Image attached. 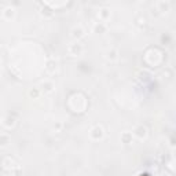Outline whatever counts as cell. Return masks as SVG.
I'll list each match as a JSON object with an SVG mask.
<instances>
[{"label":"cell","instance_id":"cell-1","mask_svg":"<svg viewBox=\"0 0 176 176\" xmlns=\"http://www.w3.org/2000/svg\"><path fill=\"white\" fill-rule=\"evenodd\" d=\"M91 138L95 139V140H99V139L103 138V128L99 125L94 127L92 129H91Z\"/></svg>","mask_w":176,"mask_h":176},{"label":"cell","instance_id":"cell-2","mask_svg":"<svg viewBox=\"0 0 176 176\" xmlns=\"http://www.w3.org/2000/svg\"><path fill=\"white\" fill-rule=\"evenodd\" d=\"M3 17L6 19H13L14 17H15V10H14V7H11V6L6 7V8L3 10Z\"/></svg>","mask_w":176,"mask_h":176},{"label":"cell","instance_id":"cell-3","mask_svg":"<svg viewBox=\"0 0 176 176\" xmlns=\"http://www.w3.org/2000/svg\"><path fill=\"white\" fill-rule=\"evenodd\" d=\"M69 51H70V54H72V55H80V54H81V51H83L81 44L80 43L72 44V45H70V48H69Z\"/></svg>","mask_w":176,"mask_h":176},{"label":"cell","instance_id":"cell-4","mask_svg":"<svg viewBox=\"0 0 176 176\" xmlns=\"http://www.w3.org/2000/svg\"><path fill=\"white\" fill-rule=\"evenodd\" d=\"M72 36H73L74 39H77V40H79L80 37H83V36H84V30H83L81 26H76V28H73V29H72Z\"/></svg>","mask_w":176,"mask_h":176},{"label":"cell","instance_id":"cell-5","mask_svg":"<svg viewBox=\"0 0 176 176\" xmlns=\"http://www.w3.org/2000/svg\"><path fill=\"white\" fill-rule=\"evenodd\" d=\"M135 135L138 136V138H145L146 135H147V131H146V128L143 125H138L135 128Z\"/></svg>","mask_w":176,"mask_h":176},{"label":"cell","instance_id":"cell-6","mask_svg":"<svg viewBox=\"0 0 176 176\" xmlns=\"http://www.w3.org/2000/svg\"><path fill=\"white\" fill-rule=\"evenodd\" d=\"M94 30L96 33H103V32L106 30V25L103 24V22H96L94 25Z\"/></svg>","mask_w":176,"mask_h":176},{"label":"cell","instance_id":"cell-7","mask_svg":"<svg viewBox=\"0 0 176 176\" xmlns=\"http://www.w3.org/2000/svg\"><path fill=\"white\" fill-rule=\"evenodd\" d=\"M99 17H101L102 19H107L109 17H110V10H109L107 7L101 8V10H99Z\"/></svg>","mask_w":176,"mask_h":176},{"label":"cell","instance_id":"cell-8","mask_svg":"<svg viewBox=\"0 0 176 176\" xmlns=\"http://www.w3.org/2000/svg\"><path fill=\"white\" fill-rule=\"evenodd\" d=\"M52 88H54V85H52V83L44 81L43 84H41V89H43L44 92H51V91H52Z\"/></svg>","mask_w":176,"mask_h":176},{"label":"cell","instance_id":"cell-9","mask_svg":"<svg viewBox=\"0 0 176 176\" xmlns=\"http://www.w3.org/2000/svg\"><path fill=\"white\" fill-rule=\"evenodd\" d=\"M121 139H123V142H124V143H131L132 135L129 133V132H124V133H123V136H121Z\"/></svg>","mask_w":176,"mask_h":176},{"label":"cell","instance_id":"cell-10","mask_svg":"<svg viewBox=\"0 0 176 176\" xmlns=\"http://www.w3.org/2000/svg\"><path fill=\"white\" fill-rule=\"evenodd\" d=\"M8 142H10V138H8L7 135H0V145L6 146Z\"/></svg>","mask_w":176,"mask_h":176},{"label":"cell","instance_id":"cell-11","mask_svg":"<svg viewBox=\"0 0 176 176\" xmlns=\"http://www.w3.org/2000/svg\"><path fill=\"white\" fill-rule=\"evenodd\" d=\"M158 7H161V10H160V11H168V8H169V3L160 1V3H158Z\"/></svg>","mask_w":176,"mask_h":176},{"label":"cell","instance_id":"cell-12","mask_svg":"<svg viewBox=\"0 0 176 176\" xmlns=\"http://www.w3.org/2000/svg\"><path fill=\"white\" fill-rule=\"evenodd\" d=\"M107 58H109V59H116V58H117V51L116 50L109 51V52H107Z\"/></svg>","mask_w":176,"mask_h":176},{"label":"cell","instance_id":"cell-13","mask_svg":"<svg viewBox=\"0 0 176 176\" xmlns=\"http://www.w3.org/2000/svg\"><path fill=\"white\" fill-rule=\"evenodd\" d=\"M4 125H7V127H10V125H14V118H6V123H4Z\"/></svg>","mask_w":176,"mask_h":176},{"label":"cell","instance_id":"cell-14","mask_svg":"<svg viewBox=\"0 0 176 176\" xmlns=\"http://www.w3.org/2000/svg\"><path fill=\"white\" fill-rule=\"evenodd\" d=\"M37 94H39V92L36 91V89H32V91H30V95H32V96H35V98L37 96Z\"/></svg>","mask_w":176,"mask_h":176}]
</instances>
